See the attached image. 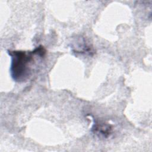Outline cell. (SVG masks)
<instances>
[{
	"label": "cell",
	"instance_id": "1",
	"mask_svg": "<svg viewBox=\"0 0 152 152\" xmlns=\"http://www.w3.org/2000/svg\"><path fill=\"white\" fill-rule=\"evenodd\" d=\"M45 52L42 46H39L32 52L10 51L11 56V74L13 79L18 82L26 81L31 74V65L34 62V56Z\"/></svg>",
	"mask_w": 152,
	"mask_h": 152
},
{
	"label": "cell",
	"instance_id": "2",
	"mask_svg": "<svg viewBox=\"0 0 152 152\" xmlns=\"http://www.w3.org/2000/svg\"><path fill=\"white\" fill-rule=\"evenodd\" d=\"M91 131L99 137L107 138L112 134V126L110 124L97 121L94 124Z\"/></svg>",
	"mask_w": 152,
	"mask_h": 152
}]
</instances>
